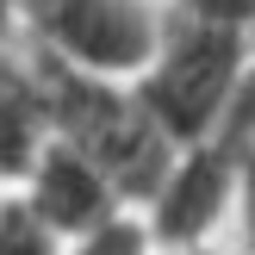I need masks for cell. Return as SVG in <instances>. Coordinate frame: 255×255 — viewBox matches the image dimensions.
Wrapping results in <instances>:
<instances>
[{
	"mask_svg": "<svg viewBox=\"0 0 255 255\" xmlns=\"http://www.w3.org/2000/svg\"><path fill=\"white\" fill-rule=\"evenodd\" d=\"M224 243H231L237 255H255V162H249V174H243V193H237V212H231Z\"/></svg>",
	"mask_w": 255,
	"mask_h": 255,
	"instance_id": "8",
	"label": "cell"
},
{
	"mask_svg": "<svg viewBox=\"0 0 255 255\" xmlns=\"http://www.w3.org/2000/svg\"><path fill=\"white\" fill-rule=\"evenodd\" d=\"M174 19H193V25H218V31H243L255 37V0H162Z\"/></svg>",
	"mask_w": 255,
	"mask_h": 255,
	"instance_id": "7",
	"label": "cell"
},
{
	"mask_svg": "<svg viewBox=\"0 0 255 255\" xmlns=\"http://www.w3.org/2000/svg\"><path fill=\"white\" fill-rule=\"evenodd\" d=\"M137 100L149 119L174 137V143H199L212 137L255 87V37L218 31V25H193L168 12L162 50L143 75H137Z\"/></svg>",
	"mask_w": 255,
	"mask_h": 255,
	"instance_id": "1",
	"label": "cell"
},
{
	"mask_svg": "<svg viewBox=\"0 0 255 255\" xmlns=\"http://www.w3.org/2000/svg\"><path fill=\"white\" fill-rule=\"evenodd\" d=\"M69 255H168V249H162V237L149 231L143 206H131V212H119V218H106L100 231L75 237Z\"/></svg>",
	"mask_w": 255,
	"mask_h": 255,
	"instance_id": "5",
	"label": "cell"
},
{
	"mask_svg": "<svg viewBox=\"0 0 255 255\" xmlns=\"http://www.w3.org/2000/svg\"><path fill=\"white\" fill-rule=\"evenodd\" d=\"M168 255H237L231 243H199V249H168Z\"/></svg>",
	"mask_w": 255,
	"mask_h": 255,
	"instance_id": "9",
	"label": "cell"
},
{
	"mask_svg": "<svg viewBox=\"0 0 255 255\" xmlns=\"http://www.w3.org/2000/svg\"><path fill=\"white\" fill-rule=\"evenodd\" d=\"M56 125H50V94H44V75L37 62L25 56H6L0 62V193L25 181L37 168V156L50 149Z\"/></svg>",
	"mask_w": 255,
	"mask_h": 255,
	"instance_id": "4",
	"label": "cell"
},
{
	"mask_svg": "<svg viewBox=\"0 0 255 255\" xmlns=\"http://www.w3.org/2000/svg\"><path fill=\"white\" fill-rule=\"evenodd\" d=\"M12 193H19L50 231H62L69 243L87 237V231H100V224L119 218V212H131V199L119 193V181H112L87 149H75L69 137H50V149L37 156V168L25 174Z\"/></svg>",
	"mask_w": 255,
	"mask_h": 255,
	"instance_id": "3",
	"label": "cell"
},
{
	"mask_svg": "<svg viewBox=\"0 0 255 255\" xmlns=\"http://www.w3.org/2000/svg\"><path fill=\"white\" fill-rule=\"evenodd\" d=\"M19 50L94 81H137L156 62L168 6L162 0H12Z\"/></svg>",
	"mask_w": 255,
	"mask_h": 255,
	"instance_id": "2",
	"label": "cell"
},
{
	"mask_svg": "<svg viewBox=\"0 0 255 255\" xmlns=\"http://www.w3.org/2000/svg\"><path fill=\"white\" fill-rule=\"evenodd\" d=\"M0 255H69V237L50 231L19 193H0Z\"/></svg>",
	"mask_w": 255,
	"mask_h": 255,
	"instance_id": "6",
	"label": "cell"
}]
</instances>
